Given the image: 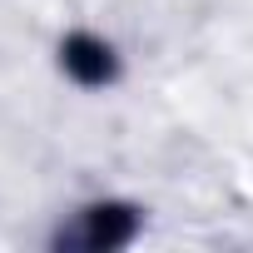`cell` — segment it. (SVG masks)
Wrapping results in <instances>:
<instances>
[{
	"label": "cell",
	"instance_id": "1",
	"mask_svg": "<svg viewBox=\"0 0 253 253\" xmlns=\"http://www.w3.org/2000/svg\"><path fill=\"white\" fill-rule=\"evenodd\" d=\"M134 209H124V204H99V209H84L80 223L70 233H60L65 248H89V253H104V248H119V243H129L134 238Z\"/></svg>",
	"mask_w": 253,
	"mask_h": 253
},
{
	"label": "cell",
	"instance_id": "2",
	"mask_svg": "<svg viewBox=\"0 0 253 253\" xmlns=\"http://www.w3.org/2000/svg\"><path fill=\"white\" fill-rule=\"evenodd\" d=\"M60 60H65V75L80 80V84H89V89H99V84L114 80V50L99 35H70L65 50H60Z\"/></svg>",
	"mask_w": 253,
	"mask_h": 253
}]
</instances>
